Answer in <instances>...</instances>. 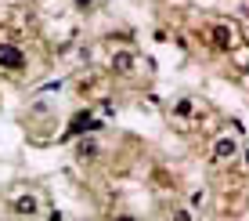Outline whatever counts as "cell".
I'll return each instance as SVG.
<instances>
[{
  "instance_id": "6da1fadb",
  "label": "cell",
  "mask_w": 249,
  "mask_h": 221,
  "mask_svg": "<svg viewBox=\"0 0 249 221\" xmlns=\"http://www.w3.org/2000/svg\"><path fill=\"white\" fill-rule=\"evenodd\" d=\"M22 51L11 47V44H0V69H22Z\"/></svg>"
},
{
  "instance_id": "7a4b0ae2",
  "label": "cell",
  "mask_w": 249,
  "mask_h": 221,
  "mask_svg": "<svg viewBox=\"0 0 249 221\" xmlns=\"http://www.w3.org/2000/svg\"><path fill=\"white\" fill-rule=\"evenodd\" d=\"M238 152V141L235 138H220L217 145H213V160H231Z\"/></svg>"
},
{
  "instance_id": "3957f363",
  "label": "cell",
  "mask_w": 249,
  "mask_h": 221,
  "mask_svg": "<svg viewBox=\"0 0 249 221\" xmlns=\"http://www.w3.org/2000/svg\"><path fill=\"white\" fill-rule=\"evenodd\" d=\"M11 210H15V214H36L40 203L33 196H18V200H11Z\"/></svg>"
},
{
  "instance_id": "277c9868",
  "label": "cell",
  "mask_w": 249,
  "mask_h": 221,
  "mask_svg": "<svg viewBox=\"0 0 249 221\" xmlns=\"http://www.w3.org/2000/svg\"><path fill=\"white\" fill-rule=\"evenodd\" d=\"M87 127H98V120L87 116V113H80V116H76V123L69 127V134H80V131H87Z\"/></svg>"
},
{
  "instance_id": "5b68a950",
  "label": "cell",
  "mask_w": 249,
  "mask_h": 221,
  "mask_svg": "<svg viewBox=\"0 0 249 221\" xmlns=\"http://www.w3.org/2000/svg\"><path fill=\"white\" fill-rule=\"evenodd\" d=\"M213 40H217V47H228V44H231L228 25H213Z\"/></svg>"
},
{
  "instance_id": "8992f818",
  "label": "cell",
  "mask_w": 249,
  "mask_h": 221,
  "mask_svg": "<svg viewBox=\"0 0 249 221\" xmlns=\"http://www.w3.org/2000/svg\"><path fill=\"white\" fill-rule=\"evenodd\" d=\"M94 152H98V145H94V141H83V145H80V156H94Z\"/></svg>"
},
{
  "instance_id": "52a82bcc",
  "label": "cell",
  "mask_w": 249,
  "mask_h": 221,
  "mask_svg": "<svg viewBox=\"0 0 249 221\" xmlns=\"http://www.w3.org/2000/svg\"><path fill=\"white\" fill-rule=\"evenodd\" d=\"M130 65H134V58H130V55H123V58H116V69H130Z\"/></svg>"
},
{
  "instance_id": "ba28073f",
  "label": "cell",
  "mask_w": 249,
  "mask_h": 221,
  "mask_svg": "<svg viewBox=\"0 0 249 221\" xmlns=\"http://www.w3.org/2000/svg\"><path fill=\"white\" fill-rule=\"evenodd\" d=\"M174 221H192V218H188V210H177V214H174Z\"/></svg>"
},
{
  "instance_id": "9c48e42d",
  "label": "cell",
  "mask_w": 249,
  "mask_h": 221,
  "mask_svg": "<svg viewBox=\"0 0 249 221\" xmlns=\"http://www.w3.org/2000/svg\"><path fill=\"white\" fill-rule=\"evenodd\" d=\"M72 4H76V7H90L94 0H72Z\"/></svg>"
},
{
  "instance_id": "30bf717a",
  "label": "cell",
  "mask_w": 249,
  "mask_h": 221,
  "mask_svg": "<svg viewBox=\"0 0 249 221\" xmlns=\"http://www.w3.org/2000/svg\"><path fill=\"white\" fill-rule=\"evenodd\" d=\"M246 167H249V149H246Z\"/></svg>"
},
{
  "instance_id": "8fae6325",
  "label": "cell",
  "mask_w": 249,
  "mask_h": 221,
  "mask_svg": "<svg viewBox=\"0 0 249 221\" xmlns=\"http://www.w3.org/2000/svg\"><path fill=\"white\" fill-rule=\"evenodd\" d=\"M116 221H134V218H116Z\"/></svg>"
},
{
  "instance_id": "7c38bea8",
  "label": "cell",
  "mask_w": 249,
  "mask_h": 221,
  "mask_svg": "<svg viewBox=\"0 0 249 221\" xmlns=\"http://www.w3.org/2000/svg\"><path fill=\"white\" fill-rule=\"evenodd\" d=\"M246 76H249V65H246Z\"/></svg>"
}]
</instances>
